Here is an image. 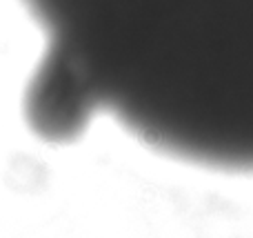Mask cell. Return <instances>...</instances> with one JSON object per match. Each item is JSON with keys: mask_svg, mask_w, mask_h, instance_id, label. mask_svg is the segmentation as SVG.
Returning <instances> with one entry per match:
<instances>
[{"mask_svg": "<svg viewBox=\"0 0 253 238\" xmlns=\"http://www.w3.org/2000/svg\"><path fill=\"white\" fill-rule=\"evenodd\" d=\"M47 47L27 92L40 132L111 114L193 156H253V0H25Z\"/></svg>", "mask_w": 253, "mask_h": 238, "instance_id": "obj_1", "label": "cell"}]
</instances>
